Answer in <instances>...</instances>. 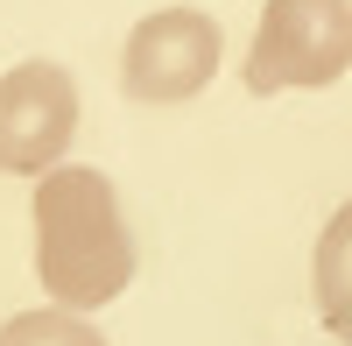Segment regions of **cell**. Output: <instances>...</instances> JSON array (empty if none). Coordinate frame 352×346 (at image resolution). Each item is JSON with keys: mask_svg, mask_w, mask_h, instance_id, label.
I'll return each mask as SVG.
<instances>
[{"mask_svg": "<svg viewBox=\"0 0 352 346\" xmlns=\"http://www.w3.org/2000/svg\"><path fill=\"white\" fill-rule=\"evenodd\" d=\"M36 276L56 311H106L134 283V234L99 170L56 163L36 177Z\"/></svg>", "mask_w": 352, "mask_h": 346, "instance_id": "1", "label": "cell"}, {"mask_svg": "<svg viewBox=\"0 0 352 346\" xmlns=\"http://www.w3.org/2000/svg\"><path fill=\"white\" fill-rule=\"evenodd\" d=\"M352 64V8L345 0H268L247 57V92H310L338 85Z\"/></svg>", "mask_w": 352, "mask_h": 346, "instance_id": "2", "label": "cell"}, {"mask_svg": "<svg viewBox=\"0 0 352 346\" xmlns=\"http://www.w3.org/2000/svg\"><path fill=\"white\" fill-rule=\"evenodd\" d=\"M219 71V21L197 8H155L148 21H134L127 57H120V85L148 106L197 99Z\"/></svg>", "mask_w": 352, "mask_h": 346, "instance_id": "3", "label": "cell"}, {"mask_svg": "<svg viewBox=\"0 0 352 346\" xmlns=\"http://www.w3.org/2000/svg\"><path fill=\"white\" fill-rule=\"evenodd\" d=\"M78 134V85L64 64H14L0 78V170L50 177Z\"/></svg>", "mask_w": 352, "mask_h": 346, "instance_id": "4", "label": "cell"}, {"mask_svg": "<svg viewBox=\"0 0 352 346\" xmlns=\"http://www.w3.org/2000/svg\"><path fill=\"white\" fill-rule=\"evenodd\" d=\"M310 297L331 339H352V198L331 212V226L317 234V262H310Z\"/></svg>", "mask_w": 352, "mask_h": 346, "instance_id": "5", "label": "cell"}, {"mask_svg": "<svg viewBox=\"0 0 352 346\" xmlns=\"http://www.w3.org/2000/svg\"><path fill=\"white\" fill-rule=\"evenodd\" d=\"M0 346H106L78 311H21L0 325Z\"/></svg>", "mask_w": 352, "mask_h": 346, "instance_id": "6", "label": "cell"}]
</instances>
